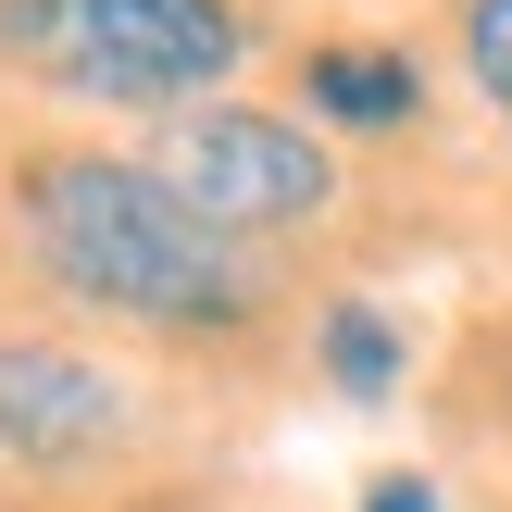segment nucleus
<instances>
[{
    "mask_svg": "<svg viewBox=\"0 0 512 512\" xmlns=\"http://www.w3.org/2000/svg\"><path fill=\"white\" fill-rule=\"evenodd\" d=\"M138 450V388L75 338H0V463L13 475H100Z\"/></svg>",
    "mask_w": 512,
    "mask_h": 512,
    "instance_id": "nucleus-4",
    "label": "nucleus"
},
{
    "mask_svg": "<svg viewBox=\"0 0 512 512\" xmlns=\"http://www.w3.org/2000/svg\"><path fill=\"white\" fill-rule=\"evenodd\" d=\"M250 50L238 0H0V63L88 113H200Z\"/></svg>",
    "mask_w": 512,
    "mask_h": 512,
    "instance_id": "nucleus-2",
    "label": "nucleus"
},
{
    "mask_svg": "<svg viewBox=\"0 0 512 512\" xmlns=\"http://www.w3.org/2000/svg\"><path fill=\"white\" fill-rule=\"evenodd\" d=\"M325 375H338L350 400H388L400 388V325L375 313V300H338V313H325Z\"/></svg>",
    "mask_w": 512,
    "mask_h": 512,
    "instance_id": "nucleus-6",
    "label": "nucleus"
},
{
    "mask_svg": "<svg viewBox=\"0 0 512 512\" xmlns=\"http://www.w3.org/2000/svg\"><path fill=\"white\" fill-rule=\"evenodd\" d=\"M450 50H463L475 100L512 125V0H450Z\"/></svg>",
    "mask_w": 512,
    "mask_h": 512,
    "instance_id": "nucleus-7",
    "label": "nucleus"
},
{
    "mask_svg": "<svg viewBox=\"0 0 512 512\" xmlns=\"http://www.w3.org/2000/svg\"><path fill=\"white\" fill-rule=\"evenodd\" d=\"M363 512H438V488H425V475H388V488H375Z\"/></svg>",
    "mask_w": 512,
    "mask_h": 512,
    "instance_id": "nucleus-8",
    "label": "nucleus"
},
{
    "mask_svg": "<svg viewBox=\"0 0 512 512\" xmlns=\"http://www.w3.org/2000/svg\"><path fill=\"white\" fill-rule=\"evenodd\" d=\"M150 512H238V500H150Z\"/></svg>",
    "mask_w": 512,
    "mask_h": 512,
    "instance_id": "nucleus-9",
    "label": "nucleus"
},
{
    "mask_svg": "<svg viewBox=\"0 0 512 512\" xmlns=\"http://www.w3.org/2000/svg\"><path fill=\"white\" fill-rule=\"evenodd\" d=\"M200 225H225L238 250H275V238H313L338 213V150L325 125L275 113V100H200V113H163V138L138 150Z\"/></svg>",
    "mask_w": 512,
    "mask_h": 512,
    "instance_id": "nucleus-3",
    "label": "nucleus"
},
{
    "mask_svg": "<svg viewBox=\"0 0 512 512\" xmlns=\"http://www.w3.org/2000/svg\"><path fill=\"white\" fill-rule=\"evenodd\" d=\"M13 238L75 313L138 338H250L275 313V263L200 225L138 150H13Z\"/></svg>",
    "mask_w": 512,
    "mask_h": 512,
    "instance_id": "nucleus-1",
    "label": "nucleus"
},
{
    "mask_svg": "<svg viewBox=\"0 0 512 512\" xmlns=\"http://www.w3.org/2000/svg\"><path fill=\"white\" fill-rule=\"evenodd\" d=\"M413 113H425V63H413V50H363V38L300 50V125H363V138H400Z\"/></svg>",
    "mask_w": 512,
    "mask_h": 512,
    "instance_id": "nucleus-5",
    "label": "nucleus"
}]
</instances>
